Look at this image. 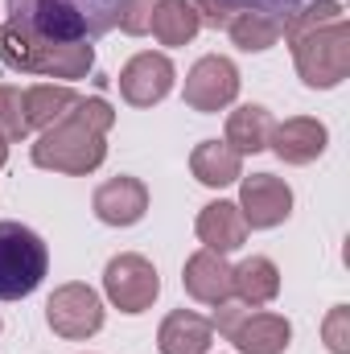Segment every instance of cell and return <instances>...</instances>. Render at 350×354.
I'll use <instances>...</instances> for the list:
<instances>
[{
  "instance_id": "cell-1",
  "label": "cell",
  "mask_w": 350,
  "mask_h": 354,
  "mask_svg": "<svg viewBox=\"0 0 350 354\" xmlns=\"http://www.w3.org/2000/svg\"><path fill=\"white\" fill-rule=\"evenodd\" d=\"M116 124V111L103 99H83L54 120L50 128H42V136L33 140V165L37 169H54V174L83 177L95 174L107 161V132Z\"/></svg>"
},
{
  "instance_id": "cell-2",
  "label": "cell",
  "mask_w": 350,
  "mask_h": 354,
  "mask_svg": "<svg viewBox=\"0 0 350 354\" xmlns=\"http://www.w3.org/2000/svg\"><path fill=\"white\" fill-rule=\"evenodd\" d=\"M8 21L46 41H95L116 29L120 0H8Z\"/></svg>"
},
{
  "instance_id": "cell-3",
  "label": "cell",
  "mask_w": 350,
  "mask_h": 354,
  "mask_svg": "<svg viewBox=\"0 0 350 354\" xmlns=\"http://www.w3.org/2000/svg\"><path fill=\"white\" fill-rule=\"evenodd\" d=\"M0 62L21 75H46V79H87L95 66L91 41H46L25 33L21 25H0Z\"/></svg>"
},
{
  "instance_id": "cell-4",
  "label": "cell",
  "mask_w": 350,
  "mask_h": 354,
  "mask_svg": "<svg viewBox=\"0 0 350 354\" xmlns=\"http://www.w3.org/2000/svg\"><path fill=\"white\" fill-rule=\"evenodd\" d=\"M50 272V248L46 239L12 218H0V301L29 297Z\"/></svg>"
},
{
  "instance_id": "cell-5",
  "label": "cell",
  "mask_w": 350,
  "mask_h": 354,
  "mask_svg": "<svg viewBox=\"0 0 350 354\" xmlns=\"http://www.w3.org/2000/svg\"><path fill=\"white\" fill-rule=\"evenodd\" d=\"M293 46V66L301 75V83L313 91L338 87L350 75V25L347 17L322 29H309L301 37L288 41Z\"/></svg>"
},
{
  "instance_id": "cell-6",
  "label": "cell",
  "mask_w": 350,
  "mask_h": 354,
  "mask_svg": "<svg viewBox=\"0 0 350 354\" xmlns=\"http://www.w3.org/2000/svg\"><path fill=\"white\" fill-rule=\"evenodd\" d=\"M214 309H219V313H214L210 326H214L223 338H231L239 354H284L288 342H293V326H288V317H280V313L248 309V305H239V301H223V305H214Z\"/></svg>"
},
{
  "instance_id": "cell-7",
  "label": "cell",
  "mask_w": 350,
  "mask_h": 354,
  "mask_svg": "<svg viewBox=\"0 0 350 354\" xmlns=\"http://www.w3.org/2000/svg\"><path fill=\"white\" fill-rule=\"evenodd\" d=\"M103 292L120 313L136 317V313L153 309V301L161 297V276H157L153 260L124 252V256L107 260V268H103Z\"/></svg>"
},
{
  "instance_id": "cell-8",
  "label": "cell",
  "mask_w": 350,
  "mask_h": 354,
  "mask_svg": "<svg viewBox=\"0 0 350 354\" xmlns=\"http://www.w3.org/2000/svg\"><path fill=\"white\" fill-rule=\"evenodd\" d=\"M46 322L58 338H71V342H83L91 334L103 330V301L91 284H58L46 301Z\"/></svg>"
},
{
  "instance_id": "cell-9",
  "label": "cell",
  "mask_w": 350,
  "mask_h": 354,
  "mask_svg": "<svg viewBox=\"0 0 350 354\" xmlns=\"http://www.w3.org/2000/svg\"><path fill=\"white\" fill-rule=\"evenodd\" d=\"M181 95H185V107H194V111H206V115L210 111H223L239 95V71H235V62L223 58V54L198 58L190 66V75H185Z\"/></svg>"
},
{
  "instance_id": "cell-10",
  "label": "cell",
  "mask_w": 350,
  "mask_h": 354,
  "mask_svg": "<svg viewBox=\"0 0 350 354\" xmlns=\"http://www.w3.org/2000/svg\"><path fill=\"white\" fill-rule=\"evenodd\" d=\"M239 214L252 231H272L293 214V189L276 174H252L239 185Z\"/></svg>"
},
{
  "instance_id": "cell-11",
  "label": "cell",
  "mask_w": 350,
  "mask_h": 354,
  "mask_svg": "<svg viewBox=\"0 0 350 354\" xmlns=\"http://www.w3.org/2000/svg\"><path fill=\"white\" fill-rule=\"evenodd\" d=\"M174 79L177 71L165 54H136L120 71V95L132 107H153V103H161L174 91Z\"/></svg>"
},
{
  "instance_id": "cell-12",
  "label": "cell",
  "mask_w": 350,
  "mask_h": 354,
  "mask_svg": "<svg viewBox=\"0 0 350 354\" xmlns=\"http://www.w3.org/2000/svg\"><path fill=\"white\" fill-rule=\"evenodd\" d=\"M91 210L107 227H136L145 218V210H149V185L140 177H128V174L111 177V181H103L95 189Z\"/></svg>"
},
{
  "instance_id": "cell-13",
  "label": "cell",
  "mask_w": 350,
  "mask_h": 354,
  "mask_svg": "<svg viewBox=\"0 0 350 354\" xmlns=\"http://www.w3.org/2000/svg\"><path fill=\"white\" fill-rule=\"evenodd\" d=\"M326 145H330V132L313 115H293V120L276 124L272 128V140H268V149L284 165H309V161H317L326 153Z\"/></svg>"
},
{
  "instance_id": "cell-14",
  "label": "cell",
  "mask_w": 350,
  "mask_h": 354,
  "mask_svg": "<svg viewBox=\"0 0 350 354\" xmlns=\"http://www.w3.org/2000/svg\"><path fill=\"white\" fill-rule=\"evenodd\" d=\"M181 288L198 301V305H223L231 301V264L219 252H194L181 268Z\"/></svg>"
},
{
  "instance_id": "cell-15",
  "label": "cell",
  "mask_w": 350,
  "mask_h": 354,
  "mask_svg": "<svg viewBox=\"0 0 350 354\" xmlns=\"http://www.w3.org/2000/svg\"><path fill=\"white\" fill-rule=\"evenodd\" d=\"M194 231H198L202 248L206 252H219V256L239 252L243 239H248V223H243V214H239L235 202H210V206H202Z\"/></svg>"
},
{
  "instance_id": "cell-16",
  "label": "cell",
  "mask_w": 350,
  "mask_h": 354,
  "mask_svg": "<svg viewBox=\"0 0 350 354\" xmlns=\"http://www.w3.org/2000/svg\"><path fill=\"white\" fill-rule=\"evenodd\" d=\"M210 342H214V326L190 309H174L157 330L161 354H210Z\"/></svg>"
},
{
  "instance_id": "cell-17",
  "label": "cell",
  "mask_w": 350,
  "mask_h": 354,
  "mask_svg": "<svg viewBox=\"0 0 350 354\" xmlns=\"http://www.w3.org/2000/svg\"><path fill=\"white\" fill-rule=\"evenodd\" d=\"M280 292V268L268 256H248L239 268H231V297L248 309H260L268 301H276Z\"/></svg>"
},
{
  "instance_id": "cell-18",
  "label": "cell",
  "mask_w": 350,
  "mask_h": 354,
  "mask_svg": "<svg viewBox=\"0 0 350 354\" xmlns=\"http://www.w3.org/2000/svg\"><path fill=\"white\" fill-rule=\"evenodd\" d=\"M190 174L198 177L202 185L219 189V185H231L243 177V157L227 145V140H202L194 153H190Z\"/></svg>"
},
{
  "instance_id": "cell-19",
  "label": "cell",
  "mask_w": 350,
  "mask_h": 354,
  "mask_svg": "<svg viewBox=\"0 0 350 354\" xmlns=\"http://www.w3.org/2000/svg\"><path fill=\"white\" fill-rule=\"evenodd\" d=\"M272 111L260 103H243L227 115V145L243 157V153H264L272 140Z\"/></svg>"
},
{
  "instance_id": "cell-20",
  "label": "cell",
  "mask_w": 350,
  "mask_h": 354,
  "mask_svg": "<svg viewBox=\"0 0 350 354\" xmlns=\"http://www.w3.org/2000/svg\"><path fill=\"white\" fill-rule=\"evenodd\" d=\"M227 33H231V41H235L239 50H248V54H264V50H272V46L280 41V21H276L272 12H264V8H248V4H239L235 17L227 21Z\"/></svg>"
},
{
  "instance_id": "cell-21",
  "label": "cell",
  "mask_w": 350,
  "mask_h": 354,
  "mask_svg": "<svg viewBox=\"0 0 350 354\" xmlns=\"http://www.w3.org/2000/svg\"><path fill=\"white\" fill-rule=\"evenodd\" d=\"M149 29L157 33L161 46H185V41L198 37L202 21H198V12H194L190 0H161L157 12H153V25H149Z\"/></svg>"
},
{
  "instance_id": "cell-22",
  "label": "cell",
  "mask_w": 350,
  "mask_h": 354,
  "mask_svg": "<svg viewBox=\"0 0 350 354\" xmlns=\"http://www.w3.org/2000/svg\"><path fill=\"white\" fill-rule=\"evenodd\" d=\"M79 103V95L71 87H54V83H37V87L25 91V115H29V128H50L54 120H62L71 107Z\"/></svg>"
},
{
  "instance_id": "cell-23",
  "label": "cell",
  "mask_w": 350,
  "mask_h": 354,
  "mask_svg": "<svg viewBox=\"0 0 350 354\" xmlns=\"http://www.w3.org/2000/svg\"><path fill=\"white\" fill-rule=\"evenodd\" d=\"M342 17H347V12H342V0H309V4H301V8L280 25V37L293 41V37H301V33H309V29L334 25V21H342Z\"/></svg>"
},
{
  "instance_id": "cell-24",
  "label": "cell",
  "mask_w": 350,
  "mask_h": 354,
  "mask_svg": "<svg viewBox=\"0 0 350 354\" xmlns=\"http://www.w3.org/2000/svg\"><path fill=\"white\" fill-rule=\"evenodd\" d=\"M33 128H29V115H25V91L12 87V83H0V136L4 140H25Z\"/></svg>"
},
{
  "instance_id": "cell-25",
  "label": "cell",
  "mask_w": 350,
  "mask_h": 354,
  "mask_svg": "<svg viewBox=\"0 0 350 354\" xmlns=\"http://www.w3.org/2000/svg\"><path fill=\"white\" fill-rule=\"evenodd\" d=\"M157 4H161V0H120V21H116V25H120L124 33H132V37L149 33Z\"/></svg>"
},
{
  "instance_id": "cell-26",
  "label": "cell",
  "mask_w": 350,
  "mask_h": 354,
  "mask_svg": "<svg viewBox=\"0 0 350 354\" xmlns=\"http://www.w3.org/2000/svg\"><path fill=\"white\" fill-rule=\"evenodd\" d=\"M322 338H326L330 354H350V309L347 305H334V309L326 313V322H322Z\"/></svg>"
},
{
  "instance_id": "cell-27",
  "label": "cell",
  "mask_w": 350,
  "mask_h": 354,
  "mask_svg": "<svg viewBox=\"0 0 350 354\" xmlns=\"http://www.w3.org/2000/svg\"><path fill=\"white\" fill-rule=\"evenodd\" d=\"M190 4H194L198 21L210 25V29H227V21H231L235 8H239V0H190Z\"/></svg>"
},
{
  "instance_id": "cell-28",
  "label": "cell",
  "mask_w": 350,
  "mask_h": 354,
  "mask_svg": "<svg viewBox=\"0 0 350 354\" xmlns=\"http://www.w3.org/2000/svg\"><path fill=\"white\" fill-rule=\"evenodd\" d=\"M239 4H248V8H264V12H272L280 25L301 8V4H309V0H239Z\"/></svg>"
},
{
  "instance_id": "cell-29",
  "label": "cell",
  "mask_w": 350,
  "mask_h": 354,
  "mask_svg": "<svg viewBox=\"0 0 350 354\" xmlns=\"http://www.w3.org/2000/svg\"><path fill=\"white\" fill-rule=\"evenodd\" d=\"M4 161H8V140L0 136V169H4Z\"/></svg>"
}]
</instances>
